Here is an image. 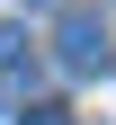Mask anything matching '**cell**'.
Returning <instances> with one entry per match:
<instances>
[{"mask_svg":"<svg viewBox=\"0 0 116 125\" xmlns=\"http://www.w3.org/2000/svg\"><path fill=\"white\" fill-rule=\"evenodd\" d=\"M54 62L63 72H107V18L89 0H63L54 9Z\"/></svg>","mask_w":116,"mask_h":125,"instance_id":"6da1fadb","label":"cell"},{"mask_svg":"<svg viewBox=\"0 0 116 125\" xmlns=\"http://www.w3.org/2000/svg\"><path fill=\"white\" fill-rule=\"evenodd\" d=\"M18 54H27V27H0V72H18Z\"/></svg>","mask_w":116,"mask_h":125,"instance_id":"7a4b0ae2","label":"cell"},{"mask_svg":"<svg viewBox=\"0 0 116 125\" xmlns=\"http://www.w3.org/2000/svg\"><path fill=\"white\" fill-rule=\"evenodd\" d=\"M18 125H72V116H63V107H27Z\"/></svg>","mask_w":116,"mask_h":125,"instance_id":"3957f363","label":"cell"},{"mask_svg":"<svg viewBox=\"0 0 116 125\" xmlns=\"http://www.w3.org/2000/svg\"><path fill=\"white\" fill-rule=\"evenodd\" d=\"M18 9H63V0H18Z\"/></svg>","mask_w":116,"mask_h":125,"instance_id":"277c9868","label":"cell"}]
</instances>
